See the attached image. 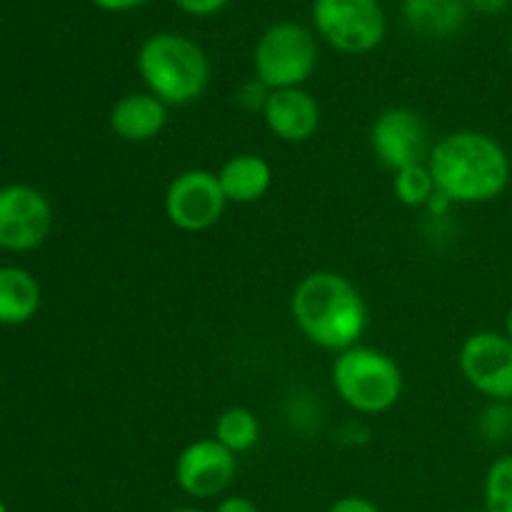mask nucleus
Listing matches in <instances>:
<instances>
[{"label": "nucleus", "mask_w": 512, "mask_h": 512, "mask_svg": "<svg viewBox=\"0 0 512 512\" xmlns=\"http://www.w3.org/2000/svg\"><path fill=\"white\" fill-rule=\"evenodd\" d=\"M435 185L453 205H485L508 190L512 163L498 138L483 130L443 135L428 155Z\"/></svg>", "instance_id": "f257e3e1"}, {"label": "nucleus", "mask_w": 512, "mask_h": 512, "mask_svg": "<svg viewBox=\"0 0 512 512\" xmlns=\"http://www.w3.org/2000/svg\"><path fill=\"white\" fill-rule=\"evenodd\" d=\"M293 323L305 338L323 350L343 353L360 345L368 330V305L353 280L335 270H313L290 298Z\"/></svg>", "instance_id": "f03ea898"}, {"label": "nucleus", "mask_w": 512, "mask_h": 512, "mask_svg": "<svg viewBox=\"0 0 512 512\" xmlns=\"http://www.w3.org/2000/svg\"><path fill=\"white\" fill-rule=\"evenodd\" d=\"M135 68L145 90L168 108H185L205 95L210 85V60L195 40L180 33H155L143 40Z\"/></svg>", "instance_id": "7ed1b4c3"}, {"label": "nucleus", "mask_w": 512, "mask_h": 512, "mask_svg": "<svg viewBox=\"0 0 512 512\" xmlns=\"http://www.w3.org/2000/svg\"><path fill=\"white\" fill-rule=\"evenodd\" d=\"M333 388L350 410L363 415L388 413L403 395V370L388 353L353 345L335 355Z\"/></svg>", "instance_id": "20e7f679"}, {"label": "nucleus", "mask_w": 512, "mask_h": 512, "mask_svg": "<svg viewBox=\"0 0 512 512\" xmlns=\"http://www.w3.org/2000/svg\"><path fill=\"white\" fill-rule=\"evenodd\" d=\"M318 68V40L310 28L293 20L273 23L253 50L255 80L268 90L303 88Z\"/></svg>", "instance_id": "39448f33"}, {"label": "nucleus", "mask_w": 512, "mask_h": 512, "mask_svg": "<svg viewBox=\"0 0 512 512\" xmlns=\"http://www.w3.org/2000/svg\"><path fill=\"white\" fill-rule=\"evenodd\" d=\"M313 25L320 38L343 55L373 53L388 33L380 0H315Z\"/></svg>", "instance_id": "423d86ee"}, {"label": "nucleus", "mask_w": 512, "mask_h": 512, "mask_svg": "<svg viewBox=\"0 0 512 512\" xmlns=\"http://www.w3.org/2000/svg\"><path fill=\"white\" fill-rule=\"evenodd\" d=\"M165 218L183 233H205L220 223L228 200L218 183V173L190 168L175 175L163 198Z\"/></svg>", "instance_id": "0eeeda50"}, {"label": "nucleus", "mask_w": 512, "mask_h": 512, "mask_svg": "<svg viewBox=\"0 0 512 512\" xmlns=\"http://www.w3.org/2000/svg\"><path fill=\"white\" fill-rule=\"evenodd\" d=\"M465 383L488 403H512V340L498 330H478L460 345Z\"/></svg>", "instance_id": "6e6552de"}, {"label": "nucleus", "mask_w": 512, "mask_h": 512, "mask_svg": "<svg viewBox=\"0 0 512 512\" xmlns=\"http://www.w3.org/2000/svg\"><path fill=\"white\" fill-rule=\"evenodd\" d=\"M53 230L50 200L33 185L0 188V248L28 253L40 248Z\"/></svg>", "instance_id": "1a4fd4ad"}, {"label": "nucleus", "mask_w": 512, "mask_h": 512, "mask_svg": "<svg viewBox=\"0 0 512 512\" xmlns=\"http://www.w3.org/2000/svg\"><path fill=\"white\" fill-rule=\"evenodd\" d=\"M370 148L378 163L398 173L408 165L428 163L433 150L423 115L413 108H388L370 125Z\"/></svg>", "instance_id": "9d476101"}, {"label": "nucleus", "mask_w": 512, "mask_h": 512, "mask_svg": "<svg viewBox=\"0 0 512 512\" xmlns=\"http://www.w3.org/2000/svg\"><path fill=\"white\" fill-rule=\"evenodd\" d=\"M238 475V455L215 438H200L185 445L175 460V485L188 498H218Z\"/></svg>", "instance_id": "9b49d317"}, {"label": "nucleus", "mask_w": 512, "mask_h": 512, "mask_svg": "<svg viewBox=\"0 0 512 512\" xmlns=\"http://www.w3.org/2000/svg\"><path fill=\"white\" fill-rule=\"evenodd\" d=\"M263 120L265 128L283 143H308L320 128V105L305 88L270 90Z\"/></svg>", "instance_id": "f8f14e48"}, {"label": "nucleus", "mask_w": 512, "mask_h": 512, "mask_svg": "<svg viewBox=\"0 0 512 512\" xmlns=\"http://www.w3.org/2000/svg\"><path fill=\"white\" fill-rule=\"evenodd\" d=\"M170 118V108L148 90H135L113 103L108 125L115 138L125 143H148L158 138Z\"/></svg>", "instance_id": "ddd939ff"}, {"label": "nucleus", "mask_w": 512, "mask_h": 512, "mask_svg": "<svg viewBox=\"0 0 512 512\" xmlns=\"http://www.w3.org/2000/svg\"><path fill=\"white\" fill-rule=\"evenodd\" d=\"M218 183L228 203H258L260 198L268 195L270 185H273V168L263 155L238 153L220 165Z\"/></svg>", "instance_id": "4468645a"}, {"label": "nucleus", "mask_w": 512, "mask_h": 512, "mask_svg": "<svg viewBox=\"0 0 512 512\" xmlns=\"http://www.w3.org/2000/svg\"><path fill=\"white\" fill-rule=\"evenodd\" d=\"M405 25L423 38H450L468 20V0H403Z\"/></svg>", "instance_id": "2eb2a0df"}, {"label": "nucleus", "mask_w": 512, "mask_h": 512, "mask_svg": "<svg viewBox=\"0 0 512 512\" xmlns=\"http://www.w3.org/2000/svg\"><path fill=\"white\" fill-rule=\"evenodd\" d=\"M40 283L30 270L18 265L0 268V325H25L40 310Z\"/></svg>", "instance_id": "dca6fc26"}, {"label": "nucleus", "mask_w": 512, "mask_h": 512, "mask_svg": "<svg viewBox=\"0 0 512 512\" xmlns=\"http://www.w3.org/2000/svg\"><path fill=\"white\" fill-rule=\"evenodd\" d=\"M213 438L218 440L223 448H228L233 455L248 453L258 445L260 440V420L253 410L248 408H235L223 410L215 420V430Z\"/></svg>", "instance_id": "f3484780"}, {"label": "nucleus", "mask_w": 512, "mask_h": 512, "mask_svg": "<svg viewBox=\"0 0 512 512\" xmlns=\"http://www.w3.org/2000/svg\"><path fill=\"white\" fill-rule=\"evenodd\" d=\"M393 190L395 198L408 208H428L430 198L438 193V185H435L428 163H420L398 170L393 178Z\"/></svg>", "instance_id": "a211bd4d"}, {"label": "nucleus", "mask_w": 512, "mask_h": 512, "mask_svg": "<svg viewBox=\"0 0 512 512\" xmlns=\"http://www.w3.org/2000/svg\"><path fill=\"white\" fill-rule=\"evenodd\" d=\"M483 500L485 512H512V453L490 463L483 480Z\"/></svg>", "instance_id": "6ab92c4d"}, {"label": "nucleus", "mask_w": 512, "mask_h": 512, "mask_svg": "<svg viewBox=\"0 0 512 512\" xmlns=\"http://www.w3.org/2000/svg\"><path fill=\"white\" fill-rule=\"evenodd\" d=\"M478 430L488 443H505L512 435V403H488L478 418Z\"/></svg>", "instance_id": "aec40b11"}, {"label": "nucleus", "mask_w": 512, "mask_h": 512, "mask_svg": "<svg viewBox=\"0 0 512 512\" xmlns=\"http://www.w3.org/2000/svg\"><path fill=\"white\" fill-rule=\"evenodd\" d=\"M268 95H270V90L265 88L263 83H260V80H250V83H245L243 88H240V93H238V100H240V105H243L245 110H260V113H263V108H265V100H268Z\"/></svg>", "instance_id": "412c9836"}, {"label": "nucleus", "mask_w": 512, "mask_h": 512, "mask_svg": "<svg viewBox=\"0 0 512 512\" xmlns=\"http://www.w3.org/2000/svg\"><path fill=\"white\" fill-rule=\"evenodd\" d=\"M228 3L230 0H175V5L193 18H210V15L220 13Z\"/></svg>", "instance_id": "4be33fe9"}, {"label": "nucleus", "mask_w": 512, "mask_h": 512, "mask_svg": "<svg viewBox=\"0 0 512 512\" xmlns=\"http://www.w3.org/2000/svg\"><path fill=\"white\" fill-rule=\"evenodd\" d=\"M328 512H380V508L363 495H345V498L335 500Z\"/></svg>", "instance_id": "5701e85b"}, {"label": "nucleus", "mask_w": 512, "mask_h": 512, "mask_svg": "<svg viewBox=\"0 0 512 512\" xmlns=\"http://www.w3.org/2000/svg\"><path fill=\"white\" fill-rule=\"evenodd\" d=\"M213 512H260V508L245 495H228L215 505Z\"/></svg>", "instance_id": "b1692460"}, {"label": "nucleus", "mask_w": 512, "mask_h": 512, "mask_svg": "<svg viewBox=\"0 0 512 512\" xmlns=\"http://www.w3.org/2000/svg\"><path fill=\"white\" fill-rule=\"evenodd\" d=\"M95 8L105 10V13H128V10L140 8L148 0H90Z\"/></svg>", "instance_id": "393cba45"}, {"label": "nucleus", "mask_w": 512, "mask_h": 512, "mask_svg": "<svg viewBox=\"0 0 512 512\" xmlns=\"http://www.w3.org/2000/svg\"><path fill=\"white\" fill-rule=\"evenodd\" d=\"M512 0H468L470 10L480 15H500L510 8Z\"/></svg>", "instance_id": "a878e982"}, {"label": "nucleus", "mask_w": 512, "mask_h": 512, "mask_svg": "<svg viewBox=\"0 0 512 512\" xmlns=\"http://www.w3.org/2000/svg\"><path fill=\"white\" fill-rule=\"evenodd\" d=\"M450 208H453L450 198H445V195L438 190V193H435L433 198H430L428 208H425V210H428V213H433V215H443V213H448Z\"/></svg>", "instance_id": "bb28decb"}, {"label": "nucleus", "mask_w": 512, "mask_h": 512, "mask_svg": "<svg viewBox=\"0 0 512 512\" xmlns=\"http://www.w3.org/2000/svg\"><path fill=\"white\" fill-rule=\"evenodd\" d=\"M503 333L512 340V308L508 310V315H505V330H503Z\"/></svg>", "instance_id": "cd10ccee"}, {"label": "nucleus", "mask_w": 512, "mask_h": 512, "mask_svg": "<svg viewBox=\"0 0 512 512\" xmlns=\"http://www.w3.org/2000/svg\"><path fill=\"white\" fill-rule=\"evenodd\" d=\"M168 512H205V510H198V508H173Z\"/></svg>", "instance_id": "c85d7f7f"}, {"label": "nucleus", "mask_w": 512, "mask_h": 512, "mask_svg": "<svg viewBox=\"0 0 512 512\" xmlns=\"http://www.w3.org/2000/svg\"><path fill=\"white\" fill-rule=\"evenodd\" d=\"M0 512H10V510H8V505H5L3 500H0Z\"/></svg>", "instance_id": "c756f323"}, {"label": "nucleus", "mask_w": 512, "mask_h": 512, "mask_svg": "<svg viewBox=\"0 0 512 512\" xmlns=\"http://www.w3.org/2000/svg\"><path fill=\"white\" fill-rule=\"evenodd\" d=\"M475 512H485V510H475Z\"/></svg>", "instance_id": "7c9ffc66"}]
</instances>
